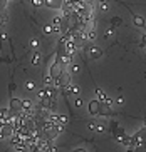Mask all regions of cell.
<instances>
[{"instance_id":"1","label":"cell","mask_w":146,"mask_h":152,"mask_svg":"<svg viewBox=\"0 0 146 152\" xmlns=\"http://www.w3.org/2000/svg\"><path fill=\"white\" fill-rule=\"evenodd\" d=\"M62 72H64V64H62V62L57 59V60L50 65L49 75H50V79H59V77L62 75Z\"/></svg>"},{"instance_id":"8","label":"cell","mask_w":146,"mask_h":152,"mask_svg":"<svg viewBox=\"0 0 146 152\" xmlns=\"http://www.w3.org/2000/svg\"><path fill=\"white\" fill-rule=\"evenodd\" d=\"M91 55H92V59L101 57V55H103V50H101V48H97V47H92V48H91Z\"/></svg>"},{"instance_id":"11","label":"cell","mask_w":146,"mask_h":152,"mask_svg":"<svg viewBox=\"0 0 146 152\" xmlns=\"http://www.w3.org/2000/svg\"><path fill=\"white\" fill-rule=\"evenodd\" d=\"M86 37H88V40H94L96 34H94V32H88V34H86Z\"/></svg>"},{"instance_id":"4","label":"cell","mask_w":146,"mask_h":152,"mask_svg":"<svg viewBox=\"0 0 146 152\" xmlns=\"http://www.w3.org/2000/svg\"><path fill=\"white\" fill-rule=\"evenodd\" d=\"M99 107H101V100H91L89 102V114L97 115L99 114Z\"/></svg>"},{"instance_id":"9","label":"cell","mask_w":146,"mask_h":152,"mask_svg":"<svg viewBox=\"0 0 146 152\" xmlns=\"http://www.w3.org/2000/svg\"><path fill=\"white\" fill-rule=\"evenodd\" d=\"M96 94H97V97H99V100H101V102H106V100H107V99H106V94H104L101 89H96Z\"/></svg>"},{"instance_id":"5","label":"cell","mask_w":146,"mask_h":152,"mask_svg":"<svg viewBox=\"0 0 146 152\" xmlns=\"http://www.w3.org/2000/svg\"><path fill=\"white\" fill-rule=\"evenodd\" d=\"M12 132H14V127H12L10 124L0 125V139H3V137H9Z\"/></svg>"},{"instance_id":"12","label":"cell","mask_w":146,"mask_h":152,"mask_svg":"<svg viewBox=\"0 0 146 152\" xmlns=\"http://www.w3.org/2000/svg\"><path fill=\"white\" fill-rule=\"evenodd\" d=\"M44 32H45V34H50V32H54V29H52L50 25H45V27H44Z\"/></svg>"},{"instance_id":"17","label":"cell","mask_w":146,"mask_h":152,"mask_svg":"<svg viewBox=\"0 0 146 152\" xmlns=\"http://www.w3.org/2000/svg\"><path fill=\"white\" fill-rule=\"evenodd\" d=\"M39 62V54H35V57H34V64H37Z\"/></svg>"},{"instance_id":"6","label":"cell","mask_w":146,"mask_h":152,"mask_svg":"<svg viewBox=\"0 0 146 152\" xmlns=\"http://www.w3.org/2000/svg\"><path fill=\"white\" fill-rule=\"evenodd\" d=\"M64 3V0H44V5L49 9H60Z\"/></svg>"},{"instance_id":"10","label":"cell","mask_w":146,"mask_h":152,"mask_svg":"<svg viewBox=\"0 0 146 152\" xmlns=\"http://www.w3.org/2000/svg\"><path fill=\"white\" fill-rule=\"evenodd\" d=\"M24 109L25 110H32V102L30 100H24Z\"/></svg>"},{"instance_id":"15","label":"cell","mask_w":146,"mask_h":152,"mask_svg":"<svg viewBox=\"0 0 146 152\" xmlns=\"http://www.w3.org/2000/svg\"><path fill=\"white\" fill-rule=\"evenodd\" d=\"M27 89H29V90H32V89H34V82H29V84H27Z\"/></svg>"},{"instance_id":"13","label":"cell","mask_w":146,"mask_h":152,"mask_svg":"<svg viewBox=\"0 0 146 152\" xmlns=\"http://www.w3.org/2000/svg\"><path fill=\"white\" fill-rule=\"evenodd\" d=\"M32 2H34V5H37V7H39V5H42V3H44V0H32Z\"/></svg>"},{"instance_id":"16","label":"cell","mask_w":146,"mask_h":152,"mask_svg":"<svg viewBox=\"0 0 146 152\" xmlns=\"http://www.w3.org/2000/svg\"><path fill=\"white\" fill-rule=\"evenodd\" d=\"M76 105H77V107H81V105H82V100H81V99H77V100H76Z\"/></svg>"},{"instance_id":"18","label":"cell","mask_w":146,"mask_h":152,"mask_svg":"<svg viewBox=\"0 0 146 152\" xmlns=\"http://www.w3.org/2000/svg\"><path fill=\"white\" fill-rule=\"evenodd\" d=\"M143 38H145V40H146V35H145V37H143Z\"/></svg>"},{"instance_id":"14","label":"cell","mask_w":146,"mask_h":152,"mask_svg":"<svg viewBox=\"0 0 146 152\" xmlns=\"http://www.w3.org/2000/svg\"><path fill=\"white\" fill-rule=\"evenodd\" d=\"M71 90H72V94H79V89H77L76 85H72V87H71Z\"/></svg>"},{"instance_id":"2","label":"cell","mask_w":146,"mask_h":152,"mask_svg":"<svg viewBox=\"0 0 146 152\" xmlns=\"http://www.w3.org/2000/svg\"><path fill=\"white\" fill-rule=\"evenodd\" d=\"M24 109V100H19V99H12L10 100V110L14 112V114H17Z\"/></svg>"},{"instance_id":"3","label":"cell","mask_w":146,"mask_h":152,"mask_svg":"<svg viewBox=\"0 0 146 152\" xmlns=\"http://www.w3.org/2000/svg\"><path fill=\"white\" fill-rule=\"evenodd\" d=\"M69 84H71V75L69 74L62 72V75L59 77V79H56V85H59V87H67Z\"/></svg>"},{"instance_id":"7","label":"cell","mask_w":146,"mask_h":152,"mask_svg":"<svg viewBox=\"0 0 146 152\" xmlns=\"http://www.w3.org/2000/svg\"><path fill=\"white\" fill-rule=\"evenodd\" d=\"M133 19H134V25H138V27H146L145 25V19H143V17H139V15H133Z\"/></svg>"}]
</instances>
